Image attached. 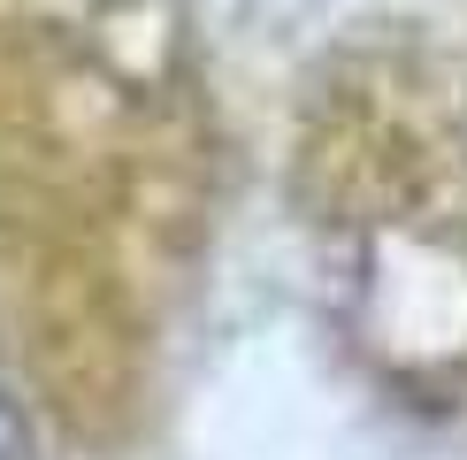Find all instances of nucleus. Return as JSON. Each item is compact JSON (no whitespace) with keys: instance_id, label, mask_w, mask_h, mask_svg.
Wrapping results in <instances>:
<instances>
[{"instance_id":"nucleus-1","label":"nucleus","mask_w":467,"mask_h":460,"mask_svg":"<svg viewBox=\"0 0 467 460\" xmlns=\"http://www.w3.org/2000/svg\"><path fill=\"white\" fill-rule=\"evenodd\" d=\"M0 460H38V430H31V414L16 407L8 383H0Z\"/></svg>"}]
</instances>
